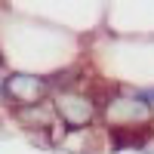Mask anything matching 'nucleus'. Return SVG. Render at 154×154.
I'll return each mask as SVG.
<instances>
[{"mask_svg": "<svg viewBox=\"0 0 154 154\" xmlns=\"http://www.w3.org/2000/svg\"><path fill=\"white\" fill-rule=\"evenodd\" d=\"M102 126L105 130H154V108L133 83L102 86Z\"/></svg>", "mask_w": 154, "mask_h": 154, "instance_id": "2", "label": "nucleus"}, {"mask_svg": "<svg viewBox=\"0 0 154 154\" xmlns=\"http://www.w3.org/2000/svg\"><path fill=\"white\" fill-rule=\"evenodd\" d=\"M49 105L59 120L62 139L86 136L102 126V86H86V80L59 83L49 96Z\"/></svg>", "mask_w": 154, "mask_h": 154, "instance_id": "1", "label": "nucleus"}, {"mask_svg": "<svg viewBox=\"0 0 154 154\" xmlns=\"http://www.w3.org/2000/svg\"><path fill=\"white\" fill-rule=\"evenodd\" d=\"M6 71H9V56H6L3 43H0V74H6Z\"/></svg>", "mask_w": 154, "mask_h": 154, "instance_id": "4", "label": "nucleus"}, {"mask_svg": "<svg viewBox=\"0 0 154 154\" xmlns=\"http://www.w3.org/2000/svg\"><path fill=\"white\" fill-rule=\"evenodd\" d=\"M0 96H3V105H9V111L43 105L53 96V77L25 68H9L0 80Z\"/></svg>", "mask_w": 154, "mask_h": 154, "instance_id": "3", "label": "nucleus"}]
</instances>
